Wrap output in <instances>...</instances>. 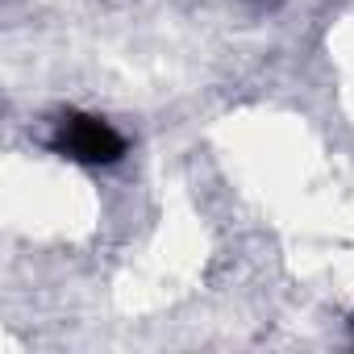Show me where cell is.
<instances>
[{
    "instance_id": "cell-1",
    "label": "cell",
    "mask_w": 354,
    "mask_h": 354,
    "mask_svg": "<svg viewBox=\"0 0 354 354\" xmlns=\"http://www.w3.org/2000/svg\"><path fill=\"white\" fill-rule=\"evenodd\" d=\"M55 146H59L67 158H80V162H113V158H121V150H125L121 133H117L109 121H100V117H67V121L59 125Z\"/></svg>"
}]
</instances>
